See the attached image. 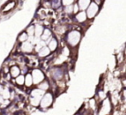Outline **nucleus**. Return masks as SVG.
Segmentation results:
<instances>
[{"label":"nucleus","mask_w":126,"mask_h":115,"mask_svg":"<svg viewBox=\"0 0 126 115\" xmlns=\"http://www.w3.org/2000/svg\"><path fill=\"white\" fill-rule=\"evenodd\" d=\"M32 76H33V84H38L39 82H42L44 79V74L41 70H38V69H34L32 71Z\"/></svg>","instance_id":"obj_1"},{"label":"nucleus","mask_w":126,"mask_h":115,"mask_svg":"<svg viewBox=\"0 0 126 115\" xmlns=\"http://www.w3.org/2000/svg\"><path fill=\"white\" fill-rule=\"evenodd\" d=\"M51 102H52V96H51V94H47L42 98L41 102H40V106L42 107H47L51 105Z\"/></svg>","instance_id":"obj_2"},{"label":"nucleus","mask_w":126,"mask_h":115,"mask_svg":"<svg viewBox=\"0 0 126 115\" xmlns=\"http://www.w3.org/2000/svg\"><path fill=\"white\" fill-rule=\"evenodd\" d=\"M22 50L24 52H28V53L31 52L32 51H33V44H32V42H29V41H28V40L22 42Z\"/></svg>","instance_id":"obj_3"},{"label":"nucleus","mask_w":126,"mask_h":115,"mask_svg":"<svg viewBox=\"0 0 126 115\" xmlns=\"http://www.w3.org/2000/svg\"><path fill=\"white\" fill-rule=\"evenodd\" d=\"M20 72H21L20 68L18 66H16V65H14V66H12L10 68V76H11V77H14V78L17 77L20 75Z\"/></svg>","instance_id":"obj_4"},{"label":"nucleus","mask_w":126,"mask_h":115,"mask_svg":"<svg viewBox=\"0 0 126 115\" xmlns=\"http://www.w3.org/2000/svg\"><path fill=\"white\" fill-rule=\"evenodd\" d=\"M50 48L47 47H43L40 51H39V57H46L50 53Z\"/></svg>","instance_id":"obj_5"},{"label":"nucleus","mask_w":126,"mask_h":115,"mask_svg":"<svg viewBox=\"0 0 126 115\" xmlns=\"http://www.w3.org/2000/svg\"><path fill=\"white\" fill-rule=\"evenodd\" d=\"M44 32V29H43V27L41 25H36L35 26V38H40L41 37L42 33Z\"/></svg>","instance_id":"obj_6"},{"label":"nucleus","mask_w":126,"mask_h":115,"mask_svg":"<svg viewBox=\"0 0 126 115\" xmlns=\"http://www.w3.org/2000/svg\"><path fill=\"white\" fill-rule=\"evenodd\" d=\"M33 84V76L32 74H28L25 77V85L27 87H31Z\"/></svg>","instance_id":"obj_7"},{"label":"nucleus","mask_w":126,"mask_h":115,"mask_svg":"<svg viewBox=\"0 0 126 115\" xmlns=\"http://www.w3.org/2000/svg\"><path fill=\"white\" fill-rule=\"evenodd\" d=\"M16 82L18 84L19 86H22L25 84V77L22 75H19L17 77H16Z\"/></svg>","instance_id":"obj_8"},{"label":"nucleus","mask_w":126,"mask_h":115,"mask_svg":"<svg viewBox=\"0 0 126 115\" xmlns=\"http://www.w3.org/2000/svg\"><path fill=\"white\" fill-rule=\"evenodd\" d=\"M51 36V31L49 29H44V32L41 35V39L43 40H47Z\"/></svg>","instance_id":"obj_9"},{"label":"nucleus","mask_w":126,"mask_h":115,"mask_svg":"<svg viewBox=\"0 0 126 115\" xmlns=\"http://www.w3.org/2000/svg\"><path fill=\"white\" fill-rule=\"evenodd\" d=\"M28 38H29V35L28 34L27 32H24V33H22V34L18 37V40L22 43V42H24V41H27Z\"/></svg>","instance_id":"obj_10"},{"label":"nucleus","mask_w":126,"mask_h":115,"mask_svg":"<svg viewBox=\"0 0 126 115\" xmlns=\"http://www.w3.org/2000/svg\"><path fill=\"white\" fill-rule=\"evenodd\" d=\"M2 95H3V98L5 99V100L9 99L10 96V90H9L8 88H4V89H3V91H2Z\"/></svg>","instance_id":"obj_11"},{"label":"nucleus","mask_w":126,"mask_h":115,"mask_svg":"<svg viewBox=\"0 0 126 115\" xmlns=\"http://www.w3.org/2000/svg\"><path fill=\"white\" fill-rule=\"evenodd\" d=\"M27 33H28V34L29 35V37H33L35 33L34 26H30V27H28V29H27Z\"/></svg>","instance_id":"obj_12"},{"label":"nucleus","mask_w":126,"mask_h":115,"mask_svg":"<svg viewBox=\"0 0 126 115\" xmlns=\"http://www.w3.org/2000/svg\"><path fill=\"white\" fill-rule=\"evenodd\" d=\"M57 46H58V44H57L56 40L52 39V40H51L50 43H49V48H50L51 51H54L55 49L57 48Z\"/></svg>","instance_id":"obj_13"},{"label":"nucleus","mask_w":126,"mask_h":115,"mask_svg":"<svg viewBox=\"0 0 126 115\" xmlns=\"http://www.w3.org/2000/svg\"><path fill=\"white\" fill-rule=\"evenodd\" d=\"M15 2H10V3H8V4L6 5V6L4 7V9L3 10V12H5V11H9V10H10L12 8H13L14 6H15Z\"/></svg>","instance_id":"obj_14"},{"label":"nucleus","mask_w":126,"mask_h":115,"mask_svg":"<svg viewBox=\"0 0 126 115\" xmlns=\"http://www.w3.org/2000/svg\"><path fill=\"white\" fill-rule=\"evenodd\" d=\"M48 88H49V84H48V82H42V83H40V85H39V88L44 90V91L48 89Z\"/></svg>","instance_id":"obj_15"},{"label":"nucleus","mask_w":126,"mask_h":115,"mask_svg":"<svg viewBox=\"0 0 126 115\" xmlns=\"http://www.w3.org/2000/svg\"><path fill=\"white\" fill-rule=\"evenodd\" d=\"M60 5L59 0H53L52 1V6L53 7H58Z\"/></svg>","instance_id":"obj_16"},{"label":"nucleus","mask_w":126,"mask_h":115,"mask_svg":"<svg viewBox=\"0 0 126 115\" xmlns=\"http://www.w3.org/2000/svg\"><path fill=\"white\" fill-rule=\"evenodd\" d=\"M72 2V0H63V3L64 5H68V4H70Z\"/></svg>","instance_id":"obj_17"},{"label":"nucleus","mask_w":126,"mask_h":115,"mask_svg":"<svg viewBox=\"0 0 126 115\" xmlns=\"http://www.w3.org/2000/svg\"><path fill=\"white\" fill-rule=\"evenodd\" d=\"M2 91H3V88H2V86L0 85V94H2Z\"/></svg>","instance_id":"obj_18"}]
</instances>
